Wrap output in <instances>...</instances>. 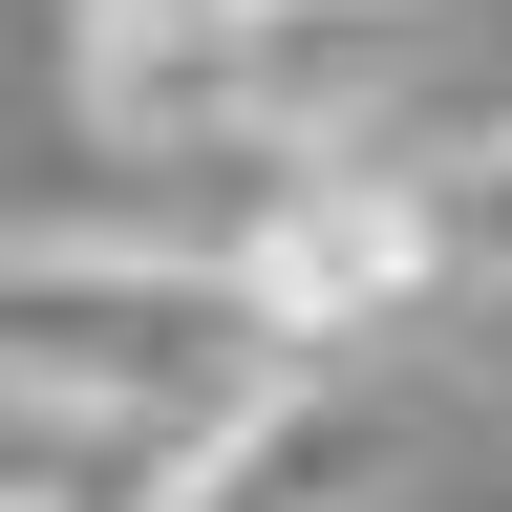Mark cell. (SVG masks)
Instances as JSON below:
<instances>
[{"label":"cell","instance_id":"6da1fadb","mask_svg":"<svg viewBox=\"0 0 512 512\" xmlns=\"http://www.w3.org/2000/svg\"><path fill=\"white\" fill-rule=\"evenodd\" d=\"M256 363L278 342L214 278V235H0V427H22V470H64V448H171Z\"/></svg>","mask_w":512,"mask_h":512},{"label":"cell","instance_id":"7a4b0ae2","mask_svg":"<svg viewBox=\"0 0 512 512\" xmlns=\"http://www.w3.org/2000/svg\"><path fill=\"white\" fill-rule=\"evenodd\" d=\"M214 278L256 299V342H278V363H363L406 299H448V214H427L406 150H342V128H320V150H256Z\"/></svg>","mask_w":512,"mask_h":512},{"label":"cell","instance_id":"3957f363","mask_svg":"<svg viewBox=\"0 0 512 512\" xmlns=\"http://www.w3.org/2000/svg\"><path fill=\"white\" fill-rule=\"evenodd\" d=\"M128 512H384V406L342 363H256L214 427H171L128 470Z\"/></svg>","mask_w":512,"mask_h":512},{"label":"cell","instance_id":"277c9868","mask_svg":"<svg viewBox=\"0 0 512 512\" xmlns=\"http://www.w3.org/2000/svg\"><path fill=\"white\" fill-rule=\"evenodd\" d=\"M427 214H448V278H512V107L427 171Z\"/></svg>","mask_w":512,"mask_h":512},{"label":"cell","instance_id":"5b68a950","mask_svg":"<svg viewBox=\"0 0 512 512\" xmlns=\"http://www.w3.org/2000/svg\"><path fill=\"white\" fill-rule=\"evenodd\" d=\"M0 512H86V491H64V470H0Z\"/></svg>","mask_w":512,"mask_h":512}]
</instances>
